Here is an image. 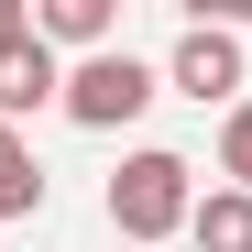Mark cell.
<instances>
[{
	"label": "cell",
	"mask_w": 252,
	"mask_h": 252,
	"mask_svg": "<svg viewBox=\"0 0 252 252\" xmlns=\"http://www.w3.org/2000/svg\"><path fill=\"white\" fill-rule=\"evenodd\" d=\"M99 208H110L121 241H176V230L197 220V164L164 154V143H143V154H121V176H110Z\"/></svg>",
	"instance_id": "cell-1"
},
{
	"label": "cell",
	"mask_w": 252,
	"mask_h": 252,
	"mask_svg": "<svg viewBox=\"0 0 252 252\" xmlns=\"http://www.w3.org/2000/svg\"><path fill=\"white\" fill-rule=\"evenodd\" d=\"M55 99H66V55L55 44H22L11 66H0V132H22V121L55 110Z\"/></svg>",
	"instance_id": "cell-4"
},
{
	"label": "cell",
	"mask_w": 252,
	"mask_h": 252,
	"mask_svg": "<svg viewBox=\"0 0 252 252\" xmlns=\"http://www.w3.org/2000/svg\"><path fill=\"white\" fill-rule=\"evenodd\" d=\"M33 208H44V164L22 132H0V220H33Z\"/></svg>",
	"instance_id": "cell-7"
},
{
	"label": "cell",
	"mask_w": 252,
	"mask_h": 252,
	"mask_svg": "<svg viewBox=\"0 0 252 252\" xmlns=\"http://www.w3.org/2000/svg\"><path fill=\"white\" fill-rule=\"evenodd\" d=\"M220 176L252 197V99H241V110H220Z\"/></svg>",
	"instance_id": "cell-8"
},
{
	"label": "cell",
	"mask_w": 252,
	"mask_h": 252,
	"mask_svg": "<svg viewBox=\"0 0 252 252\" xmlns=\"http://www.w3.org/2000/svg\"><path fill=\"white\" fill-rule=\"evenodd\" d=\"M164 88L241 110V99H252V77H241V33H230V22H187V33H176V55H164Z\"/></svg>",
	"instance_id": "cell-3"
},
{
	"label": "cell",
	"mask_w": 252,
	"mask_h": 252,
	"mask_svg": "<svg viewBox=\"0 0 252 252\" xmlns=\"http://www.w3.org/2000/svg\"><path fill=\"white\" fill-rule=\"evenodd\" d=\"M187 241H197V252H252V197H241V187H208L197 220H187Z\"/></svg>",
	"instance_id": "cell-6"
},
{
	"label": "cell",
	"mask_w": 252,
	"mask_h": 252,
	"mask_svg": "<svg viewBox=\"0 0 252 252\" xmlns=\"http://www.w3.org/2000/svg\"><path fill=\"white\" fill-rule=\"evenodd\" d=\"M154 99H164V66H143L132 44H110V55H77L66 66V99L55 110L77 121V132H121V121H143Z\"/></svg>",
	"instance_id": "cell-2"
},
{
	"label": "cell",
	"mask_w": 252,
	"mask_h": 252,
	"mask_svg": "<svg viewBox=\"0 0 252 252\" xmlns=\"http://www.w3.org/2000/svg\"><path fill=\"white\" fill-rule=\"evenodd\" d=\"M110 33H121L110 0H33V44L55 55H110Z\"/></svg>",
	"instance_id": "cell-5"
},
{
	"label": "cell",
	"mask_w": 252,
	"mask_h": 252,
	"mask_svg": "<svg viewBox=\"0 0 252 252\" xmlns=\"http://www.w3.org/2000/svg\"><path fill=\"white\" fill-rule=\"evenodd\" d=\"M22 44H33V0H0V66H11Z\"/></svg>",
	"instance_id": "cell-9"
}]
</instances>
